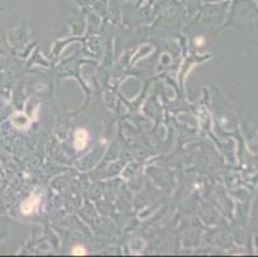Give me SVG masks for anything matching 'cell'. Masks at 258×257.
Returning a JSON list of instances; mask_svg holds the SVG:
<instances>
[{
    "label": "cell",
    "instance_id": "cell-1",
    "mask_svg": "<svg viewBox=\"0 0 258 257\" xmlns=\"http://www.w3.org/2000/svg\"><path fill=\"white\" fill-rule=\"evenodd\" d=\"M40 201H41V196H40V194H37V193L31 194V196H30L28 198L22 203V206H21V211H22V213L23 215L32 213V212H34L39 207Z\"/></svg>",
    "mask_w": 258,
    "mask_h": 257
},
{
    "label": "cell",
    "instance_id": "cell-4",
    "mask_svg": "<svg viewBox=\"0 0 258 257\" xmlns=\"http://www.w3.org/2000/svg\"><path fill=\"white\" fill-rule=\"evenodd\" d=\"M203 43H204V39H203V37H198V39H195V44H197L198 46H200Z\"/></svg>",
    "mask_w": 258,
    "mask_h": 257
},
{
    "label": "cell",
    "instance_id": "cell-2",
    "mask_svg": "<svg viewBox=\"0 0 258 257\" xmlns=\"http://www.w3.org/2000/svg\"><path fill=\"white\" fill-rule=\"evenodd\" d=\"M89 140V133L85 128H78L75 133V148L77 151H81L86 147Z\"/></svg>",
    "mask_w": 258,
    "mask_h": 257
},
{
    "label": "cell",
    "instance_id": "cell-3",
    "mask_svg": "<svg viewBox=\"0 0 258 257\" xmlns=\"http://www.w3.org/2000/svg\"><path fill=\"white\" fill-rule=\"evenodd\" d=\"M72 255H76V256L86 255V248L82 246H75L72 248Z\"/></svg>",
    "mask_w": 258,
    "mask_h": 257
}]
</instances>
